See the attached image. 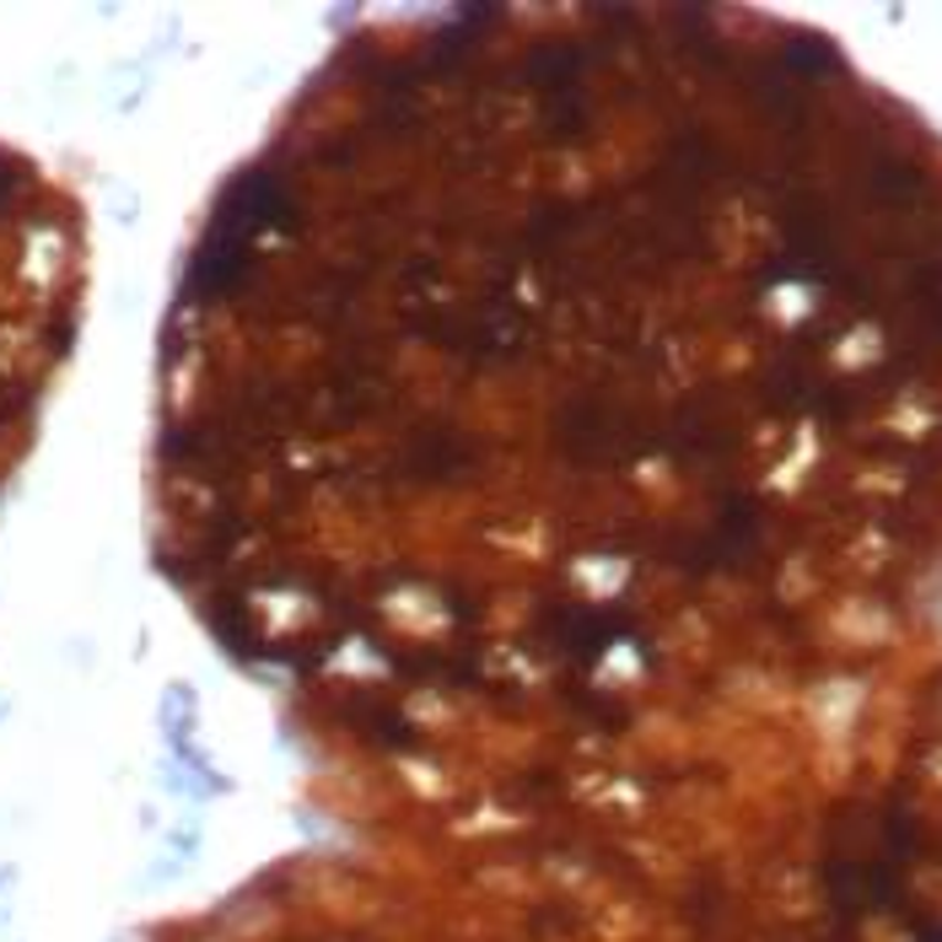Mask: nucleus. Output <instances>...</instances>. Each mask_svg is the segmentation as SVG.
Wrapping results in <instances>:
<instances>
[{"instance_id":"obj_3","label":"nucleus","mask_w":942,"mask_h":942,"mask_svg":"<svg viewBox=\"0 0 942 942\" xmlns=\"http://www.w3.org/2000/svg\"><path fill=\"white\" fill-rule=\"evenodd\" d=\"M11 184H17V172H11V167L0 163V200H6V195H11Z\"/></svg>"},{"instance_id":"obj_2","label":"nucleus","mask_w":942,"mask_h":942,"mask_svg":"<svg viewBox=\"0 0 942 942\" xmlns=\"http://www.w3.org/2000/svg\"><path fill=\"white\" fill-rule=\"evenodd\" d=\"M792 71H819V65H835V49L819 39H792L786 43V54H781Z\"/></svg>"},{"instance_id":"obj_1","label":"nucleus","mask_w":942,"mask_h":942,"mask_svg":"<svg viewBox=\"0 0 942 942\" xmlns=\"http://www.w3.org/2000/svg\"><path fill=\"white\" fill-rule=\"evenodd\" d=\"M550 636L576 662H598V657L609 652V641L630 636V619L604 615V609H555L550 615Z\"/></svg>"}]
</instances>
